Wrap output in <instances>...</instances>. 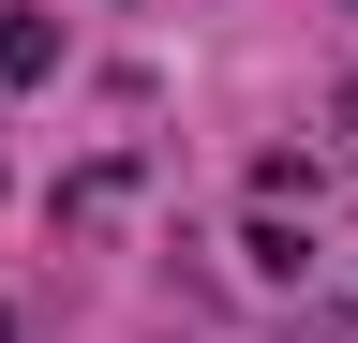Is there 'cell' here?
I'll return each mask as SVG.
<instances>
[{"mask_svg": "<svg viewBox=\"0 0 358 343\" xmlns=\"http://www.w3.org/2000/svg\"><path fill=\"white\" fill-rule=\"evenodd\" d=\"M45 60H60V30H45V15H0V90H30Z\"/></svg>", "mask_w": 358, "mask_h": 343, "instance_id": "1", "label": "cell"}]
</instances>
